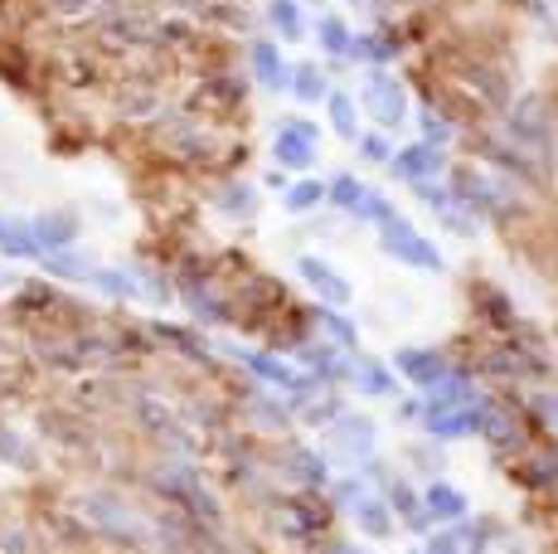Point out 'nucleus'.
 <instances>
[{
	"instance_id": "f257e3e1",
	"label": "nucleus",
	"mask_w": 558,
	"mask_h": 554,
	"mask_svg": "<svg viewBox=\"0 0 558 554\" xmlns=\"http://www.w3.org/2000/svg\"><path fill=\"white\" fill-rule=\"evenodd\" d=\"M379 243L389 258H399L403 268H423V273H442V253L433 249V239L413 229L403 215H393L389 224H379Z\"/></svg>"
},
{
	"instance_id": "f03ea898",
	"label": "nucleus",
	"mask_w": 558,
	"mask_h": 554,
	"mask_svg": "<svg viewBox=\"0 0 558 554\" xmlns=\"http://www.w3.org/2000/svg\"><path fill=\"white\" fill-rule=\"evenodd\" d=\"M296 273H302V282L320 297V302L336 306V312H340V306H350V297H355V287H350L345 277L330 268L326 258H311V253H306V258H296Z\"/></svg>"
},
{
	"instance_id": "7ed1b4c3",
	"label": "nucleus",
	"mask_w": 558,
	"mask_h": 554,
	"mask_svg": "<svg viewBox=\"0 0 558 554\" xmlns=\"http://www.w3.org/2000/svg\"><path fill=\"white\" fill-rule=\"evenodd\" d=\"M423 423L437 438H471L481 433V404H437V409H423Z\"/></svg>"
},
{
	"instance_id": "20e7f679",
	"label": "nucleus",
	"mask_w": 558,
	"mask_h": 554,
	"mask_svg": "<svg viewBox=\"0 0 558 554\" xmlns=\"http://www.w3.org/2000/svg\"><path fill=\"white\" fill-rule=\"evenodd\" d=\"M399 375L408 380V385H417V389H433L437 380L447 375V360L437 356V350H423V346H408V350H399Z\"/></svg>"
},
{
	"instance_id": "39448f33",
	"label": "nucleus",
	"mask_w": 558,
	"mask_h": 554,
	"mask_svg": "<svg viewBox=\"0 0 558 554\" xmlns=\"http://www.w3.org/2000/svg\"><path fill=\"white\" fill-rule=\"evenodd\" d=\"M277 161L292 166V170L316 166V127H311V122L282 127V136H277Z\"/></svg>"
},
{
	"instance_id": "423d86ee",
	"label": "nucleus",
	"mask_w": 558,
	"mask_h": 554,
	"mask_svg": "<svg viewBox=\"0 0 558 554\" xmlns=\"http://www.w3.org/2000/svg\"><path fill=\"white\" fill-rule=\"evenodd\" d=\"M423 516L427 520H447V526H452V520L471 516V501H466V492H461L457 482H433L423 492Z\"/></svg>"
},
{
	"instance_id": "0eeeda50",
	"label": "nucleus",
	"mask_w": 558,
	"mask_h": 554,
	"mask_svg": "<svg viewBox=\"0 0 558 554\" xmlns=\"http://www.w3.org/2000/svg\"><path fill=\"white\" fill-rule=\"evenodd\" d=\"M364 108L379 127H399L403 122V93L393 79H369V88H364Z\"/></svg>"
},
{
	"instance_id": "6e6552de",
	"label": "nucleus",
	"mask_w": 558,
	"mask_h": 554,
	"mask_svg": "<svg viewBox=\"0 0 558 554\" xmlns=\"http://www.w3.org/2000/svg\"><path fill=\"white\" fill-rule=\"evenodd\" d=\"M389 161H393V176L408 180V185H423L427 176H437V170H442V156H437L433 146H408V152L389 156Z\"/></svg>"
},
{
	"instance_id": "1a4fd4ad",
	"label": "nucleus",
	"mask_w": 558,
	"mask_h": 554,
	"mask_svg": "<svg viewBox=\"0 0 558 554\" xmlns=\"http://www.w3.org/2000/svg\"><path fill=\"white\" fill-rule=\"evenodd\" d=\"M355 520H360V530L364 535H374V540H389L393 535V510H389V501H379V496H355Z\"/></svg>"
},
{
	"instance_id": "9d476101",
	"label": "nucleus",
	"mask_w": 558,
	"mask_h": 554,
	"mask_svg": "<svg viewBox=\"0 0 558 554\" xmlns=\"http://www.w3.org/2000/svg\"><path fill=\"white\" fill-rule=\"evenodd\" d=\"M267 15H272L277 35H282L287 45L306 39V20H302V5H296V0H272V5H267Z\"/></svg>"
},
{
	"instance_id": "9b49d317",
	"label": "nucleus",
	"mask_w": 558,
	"mask_h": 554,
	"mask_svg": "<svg viewBox=\"0 0 558 554\" xmlns=\"http://www.w3.org/2000/svg\"><path fill=\"white\" fill-rule=\"evenodd\" d=\"M35 229V243L39 249H63V243H73V233H78V224L69 215H45L39 224H29Z\"/></svg>"
},
{
	"instance_id": "f8f14e48",
	"label": "nucleus",
	"mask_w": 558,
	"mask_h": 554,
	"mask_svg": "<svg viewBox=\"0 0 558 554\" xmlns=\"http://www.w3.org/2000/svg\"><path fill=\"white\" fill-rule=\"evenodd\" d=\"M243 365H248L253 375H263L267 385H277V389H306L302 375H292V370H287L282 360H272V356H243Z\"/></svg>"
},
{
	"instance_id": "ddd939ff",
	"label": "nucleus",
	"mask_w": 558,
	"mask_h": 554,
	"mask_svg": "<svg viewBox=\"0 0 558 554\" xmlns=\"http://www.w3.org/2000/svg\"><path fill=\"white\" fill-rule=\"evenodd\" d=\"M355 375H360V389H364V394H374V399H389V394L399 389L393 370H389V365H379V360H364Z\"/></svg>"
},
{
	"instance_id": "4468645a",
	"label": "nucleus",
	"mask_w": 558,
	"mask_h": 554,
	"mask_svg": "<svg viewBox=\"0 0 558 554\" xmlns=\"http://www.w3.org/2000/svg\"><path fill=\"white\" fill-rule=\"evenodd\" d=\"M0 249H5V253H39L35 229H29V224H20V219L0 215Z\"/></svg>"
},
{
	"instance_id": "2eb2a0df",
	"label": "nucleus",
	"mask_w": 558,
	"mask_h": 554,
	"mask_svg": "<svg viewBox=\"0 0 558 554\" xmlns=\"http://www.w3.org/2000/svg\"><path fill=\"white\" fill-rule=\"evenodd\" d=\"M253 73H257V83H267V88H277L282 83V55H277L272 45H253Z\"/></svg>"
},
{
	"instance_id": "dca6fc26",
	"label": "nucleus",
	"mask_w": 558,
	"mask_h": 554,
	"mask_svg": "<svg viewBox=\"0 0 558 554\" xmlns=\"http://www.w3.org/2000/svg\"><path fill=\"white\" fill-rule=\"evenodd\" d=\"M389 510H393V516H403V520H417V526H423V501H417V492H413V486H408V482H389Z\"/></svg>"
},
{
	"instance_id": "f3484780",
	"label": "nucleus",
	"mask_w": 558,
	"mask_h": 554,
	"mask_svg": "<svg viewBox=\"0 0 558 554\" xmlns=\"http://www.w3.org/2000/svg\"><path fill=\"white\" fill-rule=\"evenodd\" d=\"M481 433H486L496 447H510L514 443V423L500 409H490V404H481Z\"/></svg>"
},
{
	"instance_id": "a211bd4d",
	"label": "nucleus",
	"mask_w": 558,
	"mask_h": 554,
	"mask_svg": "<svg viewBox=\"0 0 558 554\" xmlns=\"http://www.w3.org/2000/svg\"><path fill=\"white\" fill-rule=\"evenodd\" d=\"M320 200H326V185H320V180H296V185L287 190V209H292V215H306V209H316Z\"/></svg>"
},
{
	"instance_id": "6ab92c4d",
	"label": "nucleus",
	"mask_w": 558,
	"mask_h": 554,
	"mask_svg": "<svg viewBox=\"0 0 558 554\" xmlns=\"http://www.w3.org/2000/svg\"><path fill=\"white\" fill-rule=\"evenodd\" d=\"M320 45H326V55H350V45H355V35L345 29V20L326 15L320 20Z\"/></svg>"
},
{
	"instance_id": "aec40b11",
	"label": "nucleus",
	"mask_w": 558,
	"mask_h": 554,
	"mask_svg": "<svg viewBox=\"0 0 558 554\" xmlns=\"http://www.w3.org/2000/svg\"><path fill=\"white\" fill-rule=\"evenodd\" d=\"M326 195H330V200H336V209H350V215H355V209L364 205V195H369V190H364V185H360V180H355V176H340V180H336V185H330V190H326Z\"/></svg>"
},
{
	"instance_id": "412c9836",
	"label": "nucleus",
	"mask_w": 558,
	"mask_h": 554,
	"mask_svg": "<svg viewBox=\"0 0 558 554\" xmlns=\"http://www.w3.org/2000/svg\"><path fill=\"white\" fill-rule=\"evenodd\" d=\"M330 122H336L340 136H360V117H355V103L345 93H330Z\"/></svg>"
},
{
	"instance_id": "4be33fe9",
	"label": "nucleus",
	"mask_w": 558,
	"mask_h": 554,
	"mask_svg": "<svg viewBox=\"0 0 558 554\" xmlns=\"http://www.w3.org/2000/svg\"><path fill=\"white\" fill-rule=\"evenodd\" d=\"M292 88H296V98H320V93H330L326 88V79H320V69H311V63H302V69L292 73Z\"/></svg>"
},
{
	"instance_id": "5701e85b",
	"label": "nucleus",
	"mask_w": 558,
	"mask_h": 554,
	"mask_svg": "<svg viewBox=\"0 0 558 554\" xmlns=\"http://www.w3.org/2000/svg\"><path fill=\"white\" fill-rule=\"evenodd\" d=\"M355 215H360V219H374V224H389V219H393V205H389L384 195H364V205L355 209Z\"/></svg>"
},
{
	"instance_id": "b1692460",
	"label": "nucleus",
	"mask_w": 558,
	"mask_h": 554,
	"mask_svg": "<svg viewBox=\"0 0 558 554\" xmlns=\"http://www.w3.org/2000/svg\"><path fill=\"white\" fill-rule=\"evenodd\" d=\"M326 332H330V336H336V340H340V346H345V350H350V346H355V326H350V322H345V316H340V312H336V306H330V312H326Z\"/></svg>"
},
{
	"instance_id": "393cba45",
	"label": "nucleus",
	"mask_w": 558,
	"mask_h": 554,
	"mask_svg": "<svg viewBox=\"0 0 558 554\" xmlns=\"http://www.w3.org/2000/svg\"><path fill=\"white\" fill-rule=\"evenodd\" d=\"M292 472H302V482H320V477H326V467L320 462H311V453H292Z\"/></svg>"
},
{
	"instance_id": "a878e982",
	"label": "nucleus",
	"mask_w": 558,
	"mask_h": 554,
	"mask_svg": "<svg viewBox=\"0 0 558 554\" xmlns=\"http://www.w3.org/2000/svg\"><path fill=\"white\" fill-rule=\"evenodd\" d=\"M360 152L369 156V161H389V142H384V136H364Z\"/></svg>"
},
{
	"instance_id": "bb28decb",
	"label": "nucleus",
	"mask_w": 558,
	"mask_h": 554,
	"mask_svg": "<svg viewBox=\"0 0 558 554\" xmlns=\"http://www.w3.org/2000/svg\"><path fill=\"white\" fill-rule=\"evenodd\" d=\"M336 554H364L360 545H336Z\"/></svg>"
}]
</instances>
